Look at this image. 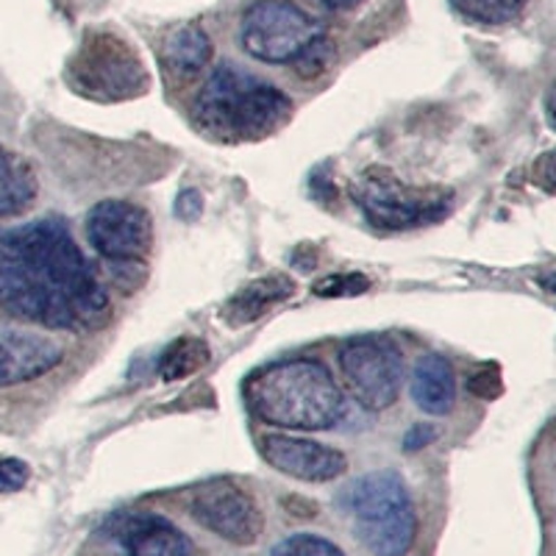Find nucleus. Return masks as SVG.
Masks as SVG:
<instances>
[{
    "label": "nucleus",
    "mask_w": 556,
    "mask_h": 556,
    "mask_svg": "<svg viewBox=\"0 0 556 556\" xmlns=\"http://www.w3.org/2000/svg\"><path fill=\"white\" fill-rule=\"evenodd\" d=\"M128 556H192L190 538L162 515H131L121 523Z\"/></svg>",
    "instance_id": "obj_14"
},
{
    "label": "nucleus",
    "mask_w": 556,
    "mask_h": 556,
    "mask_svg": "<svg viewBox=\"0 0 556 556\" xmlns=\"http://www.w3.org/2000/svg\"><path fill=\"white\" fill-rule=\"evenodd\" d=\"M468 392L476 395V399L493 401L501 395V376L493 365L479 367L476 374L468 376Z\"/></svg>",
    "instance_id": "obj_25"
},
{
    "label": "nucleus",
    "mask_w": 556,
    "mask_h": 556,
    "mask_svg": "<svg viewBox=\"0 0 556 556\" xmlns=\"http://www.w3.org/2000/svg\"><path fill=\"white\" fill-rule=\"evenodd\" d=\"M545 114H548V123L556 128V81L551 84L548 92H545Z\"/></svg>",
    "instance_id": "obj_30"
},
{
    "label": "nucleus",
    "mask_w": 556,
    "mask_h": 556,
    "mask_svg": "<svg viewBox=\"0 0 556 556\" xmlns=\"http://www.w3.org/2000/svg\"><path fill=\"white\" fill-rule=\"evenodd\" d=\"M208 359H212V351H208L201 337H178L159 356V376L167 384L190 379V376H195L198 370L208 365Z\"/></svg>",
    "instance_id": "obj_18"
},
{
    "label": "nucleus",
    "mask_w": 556,
    "mask_h": 556,
    "mask_svg": "<svg viewBox=\"0 0 556 556\" xmlns=\"http://www.w3.org/2000/svg\"><path fill=\"white\" fill-rule=\"evenodd\" d=\"M412 401L426 415L443 417L454 409L456 379L454 367L443 354H424L412 370Z\"/></svg>",
    "instance_id": "obj_15"
},
{
    "label": "nucleus",
    "mask_w": 556,
    "mask_h": 556,
    "mask_svg": "<svg viewBox=\"0 0 556 556\" xmlns=\"http://www.w3.org/2000/svg\"><path fill=\"white\" fill-rule=\"evenodd\" d=\"M351 399L367 412L390 409L404 384V356L390 337H354L337 354Z\"/></svg>",
    "instance_id": "obj_8"
},
{
    "label": "nucleus",
    "mask_w": 556,
    "mask_h": 556,
    "mask_svg": "<svg viewBox=\"0 0 556 556\" xmlns=\"http://www.w3.org/2000/svg\"><path fill=\"white\" fill-rule=\"evenodd\" d=\"M540 285L545 287V290H551L556 295V276H548V278H543V281H540Z\"/></svg>",
    "instance_id": "obj_31"
},
{
    "label": "nucleus",
    "mask_w": 556,
    "mask_h": 556,
    "mask_svg": "<svg viewBox=\"0 0 556 556\" xmlns=\"http://www.w3.org/2000/svg\"><path fill=\"white\" fill-rule=\"evenodd\" d=\"M31 479V468L28 462L17 459V456H0V495L17 493Z\"/></svg>",
    "instance_id": "obj_24"
},
{
    "label": "nucleus",
    "mask_w": 556,
    "mask_h": 556,
    "mask_svg": "<svg viewBox=\"0 0 556 556\" xmlns=\"http://www.w3.org/2000/svg\"><path fill=\"white\" fill-rule=\"evenodd\" d=\"M64 359V345L42 331L0 323V387L26 384L51 374Z\"/></svg>",
    "instance_id": "obj_12"
},
{
    "label": "nucleus",
    "mask_w": 556,
    "mask_h": 556,
    "mask_svg": "<svg viewBox=\"0 0 556 556\" xmlns=\"http://www.w3.org/2000/svg\"><path fill=\"white\" fill-rule=\"evenodd\" d=\"M201 212H203L201 192L184 190L181 195H178V201H176V217H178V220L192 223V220H198V217H201Z\"/></svg>",
    "instance_id": "obj_27"
},
{
    "label": "nucleus",
    "mask_w": 556,
    "mask_h": 556,
    "mask_svg": "<svg viewBox=\"0 0 556 556\" xmlns=\"http://www.w3.org/2000/svg\"><path fill=\"white\" fill-rule=\"evenodd\" d=\"M67 84L92 101H131L151 87L146 62L112 31H89L67 64Z\"/></svg>",
    "instance_id": "obj_5"
},
{
    "label": "nucleus",
    "mask_w": 556,
    "mask_h": 556,
    "mask_svg": "<svg viewBox=\"0 0 556 556\" xmlns=\"http://www.w3.org/2000/svg\"><path fill=\"white\" fill-rule=\"evenodd\" d=\"M190 515L198 526L235 545H253L265 531V515L256 498L231 479H215L195 490Z\"/></svg>",
    "instance_id": "obj_9"
},
{
    "label": "nucleus",
    "mask_w": 556,
    "mask_h": 556,
    "mask_svg": "<svg viewBox=\"0 0 556 556\" xmlns=\"http://www.w3.org/2000/svg\"><path fill=\"white\" fill-rule=\"evenodd\" d=\"M295 295V281L287 273H270V276L253 278L251 285L237 290L223 306V323L231 329H245L251 323L262 320L278 304H285Z\"/></svg>",
    "instance_id": "obj_13"
},
{
    "label": "nucleus",
    "mask_w": 556,
    "mask_h": 556,
    "mask_svg": "<svg viewBox=\"0 0 556 556\" xmlns=\"http://www.w3.org/2000/svg\"><path fill=\"white\" fill-rule=\"evenodd\" d=\"M292 109L290 96L278 87L237 64H220L198 92L192 117L212 137L262 139L285 128Z\"/></svg>",
    "instance_id": "obj_3"
},
{
    "label": "nucleus",
    "mask_w": 556,
    "mask_h": 556,
    "mask_svg": "<svg viewBox=\"0 0 556 556\" xmlns=\"http://www.w3.org/2000/svg\"><path fill=\"white\" fill-rule=\"evenodd\" d=\"M334 56H337L334 39H331L329 34H323L320 39H315V42H312L309 48H306V51L295 59L292 70H295L298 76L309 81V78L323 76V73L331 67Z\"/></svg>",
    "instance_id": "obj_21"
},
{
    "label": "nucleus",
    "mask_w": 556,
    "mask_h": 556,
    "mask_svg": "<svg viewBox=\"0 0 556 556\" xmlns=\"http://www.w3.org/2000/svg\"><path fill=\"white\" fill-rule=\"evenodd\" d=\"M39 192L31 162L0 146V220L23 215Z\"/></svg>",
    "instance_id": "obj_16"
},
{
    "label": "nucleus",
    "mask_w": 556,
    "mask_h": 556,
    "mask_svg": "<svg viewBox=\"0 0 556 556\" xmlns=\"http://www.w3.org/2000/svg\"><path fill=\"white\" fill-rule=\"evenodd\" d=\"M351 198L362 208L367 223L384 231L440 223L454 206V192L443 187H412L401 181L390 167H367L354 184Z\"/></svg>",
    "instance_id": "obj_6"
},
{
    "label": "nucleus",
    "mask_w": 556,
    "mask_h": 556,
    "mask_svg": "<svg viewBox=\"0 0 556 556\" xmlns=\"http://www.w3.org/2000/svg\"><path fill=\"white\" fill-rule=\"evenodd\" d=\"M370 287V281H367L362 273H342V276H326L320 278L315 287H312V292L320 298H354V295H362V292Z\"/></svg>",
    "instance_id": "obj_22"
},
{
    "label": "nucleus",
    "mask_w": 556,
    "mask_h": 556,
    "mask_svg": "<svg viewBox=\"0 0 556 556\" xmlns=\"http://www.w3.org/2000/svg\"><path fill=\"white\" fill-rule=\"evenodd\" d=\"M337 506H342L356 540L374 556H406L415 545V504L395 470H374L354 479L342 490Z\"/></svg>",
    "instance_id": "obj_4"
},
{
    "label": "nucleus",
    "mask_w": 556,
    "mask_h": 556,
    "mask_svg": "<svg viewBox=\"0 0 556 556\" xmlns=\"http://www.w3.org/2000/svg\"><path fill=\"white\" fill-rule=\"evenodd\" d=\"M531 176H534V184H538V187L556 192V148L543 153V156L534 162V173H531Z\"/></svg>",
    "instance_id": "obj_26"
},
{
    "label": "nucleus",
    "mask_w": 556,
    "mask_h": 556,
    "mask_svg": "<svg viewBox=\"0 0 556 556\" xmlns=\"http://www.w3.org/2000/svg\"><path fill=\"white\" fill-rule=\"evenodd\" d=\"M248 409L276 429L326 431L340 424L342 392L329 367L317 359L267 365L248 379Z\"/></svg>",
    "instance_id": "obj_2"
},
{
    "label": "nucleus",
    "mask_w": 556,
    "mask_h": 556,
    "mask_svg": "<svg viewBox=\"0 0 556 556\" xmlns=\"http://www.w3.org/2000/svg\"><path fill=\"white\" fill-rule=\"evenodd\" d=\"M84 231L103 262L146 260L153 248V220L131 201H101L84 217Z\"/></svg>",
    "instance_id": "obj_10"
},
{
    "label": "nucleus",
    "mask_w": 556,
    "mask_h": 556,
    "mask_svg": "<svg viewBox=\"0 0 556 556\" xmlns=\"http://www.w3.org/2000/svg\"><path fill=\"white\" fill-rule=\"evenodd\" d=\"M434 440H437V431L431 429V426L417 424V426H412L409 431H406V437H404V451H409V454H415V451L426 448V445L434 443Z\"/></svg>",
    "instance_id": "obj_28"
},
{
    "label": "nucleus",
    "mask_w": 556,
    "mask_h": 556,
    "mask_svg": "<svg viewBox=\"0 0 556 556\" xmlns=\"http://www.w3.org/2000/svg\"><path fill=\"white\" fill-rule=\"evenodd\" d=\"M0 309L53 331H92L112 315L109 290L62 220L0 228Z\"/></svg>",
    "instance_id": "obj_1"
},
{
    "label": "nucleus",
    "mask_w": 556,
    "mask_h": 556,
    "mask_svg": "<svg viewBox=\"0 0 556 556\" xmlns=\"http://www.w3.org/2000/svg\"><path fill=\"white\" fill-rule=\"evenodd\" d=\"M531 0H451V7L462 14V17L481 23V26H504L513 23Z\"/></svg>",
    "instance_id": "obj_19"
},
{
    "label": "nucleus",
    "mask_w": 556,
    "mask_h": 556,
    "mask_svg": "<svg viewBox=\"0 0 556 556\" xmlns=\"http://www.w3.org/2000/svg\"><path fill=\"white\" fill-rule=\"evenodd\" d=\"M212 39L203 31L198 23H190V26H181L165 39V51H162V59H165V67L170 70L173 76L190 78L195 73H201L208 62H212Z\"/></svg>",
    "instance_id": "obj_17"
},
{
    "label": "nucleus",
    "mask_w": 556,
    "mask_h": 556,
    "mask_svg": "<svg viewBox=\"0 0 556 556\" xmlns=\"http://www.w3.org/2000/svg\"><path fill=\"white\" fill-rule=\"evenodd\" d=\"M267 556H345V551L317 534H290L273 545Z\"/></svg>",
    "instance_id": "obj_20"
},
{
    "label": "nucleus",
    "mask_w": 556,
    "mask_h": 556,
    "mask_svg": "<svg viewBox=\"0 0 556 556\" xmlns=\"http://www.w3.org/2000/svg\"><path fill=\"white\" fill-rule=\"evenodd\" d=\"M262 459L276 468L278 473L290 476L298 481H309V484H323V481L340 479L348 470V456L340 448L323 445L309 437H292V434H262L256 440Z\"/></svg>",
    "instance_id": "obj_11"
},
{
    "label": "nucleus",
    "mask_w": 556,
    "mask_h": 556,
    "mask_svg": "<svg viewBox=\"0 0 556 556\" xmlns=\"http://www.w3.org/2000/svg\"><path fill=\"white\" fill-rule=\"evenodd\" d=\"M323 34L320 20L292 0H256L240 20L242 48L262 64H295Z\"/></svg>",
    "instance_id": "obj_7"
},
{
    "label": "nucleus",
    "mask_w": 556,
    "mask_h": 556,
    "mask_svg": "<svg viewBox=\"0 0 556 556\" xmlns=\"http://www.w3.org/2000/svg\"><path fill=\"white\" fill-rule=\"evenodd\" d=\"M109 278L114 285L121 287L123 292H137L139 287L148 281V265L146 260H121V262H106Z\"/></svg>",
    "instance_id": "obj_23"
},
{
    "label": "nucleus",
    "mask_w": 556,
    "mask_h": 556,
    "mask_svg": "<svg viewBox=\"0 0 556 556\" xmlns=\"http://www.w3.org/2000/svg\"><path fill=\"white\" fill-rule=\"evenodd\" d=\"M312 3L331 14H348L354 12V9H359L365 0H312Z\"/></svg>",
    "instance_id": "obj_29"
}]
</instances>
